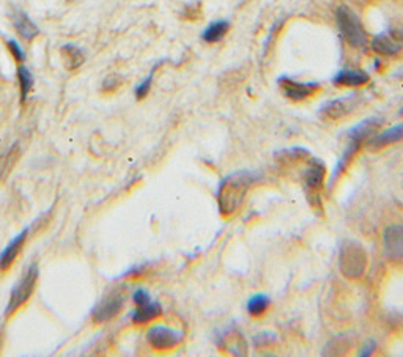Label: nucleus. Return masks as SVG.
Here are the masks:
<instances>
[{"instance_id": "ddd939ff", "label": "nucleus", "mask_w": 403, "mask_h": 357, "mask_svg": "<svg viewBox=\"0 0 403 357\" xmlns=\"http://www.w3.org/2000/svg\"><path fill=\"white\" fill-rule=\"evenodd\" d=\"M13 22L17 33H19L24 40H33L35 37H38L40 28L37 27V24L28 17L26 11L16 10L13 15Z\"/></svg>"}, {"instance_id": "bb28decb", "label": "nucleus", "mask_w": 403, "mask_h": 357, "mask_svg": "<svg viewBox=\"0 0 403 357\" xmlns=\"http://www.w3.org/2000/svg\"><path fill=\"white\" fill-rule=\"evenodd\" d=\"M400 117H403V107L400 109Z\"/></svg>"}, {"instance_id": "7ed1b4c3", "label": "nucleus", "mask_w": 403, "mask_h": 357, "mask_svg": "<svg viewBox=\"0 0 403 357\" xmlns=\"http://www.w3.org/2000/svg\"><path fill=\"white\" fill-rule=\"evenodd\" d=\"M38 276H40L38 265L32 263L31 266L27 267V271L22 274V277L19 279V281H17V283L15 285L13 290H11L8 306H7V308H5V313H7V317H10V315H13L17 310V308L22 307L28 301V297L32 296L33 290H35V285H37Z\"/></svg>"}, {"instance_id": "b1692460", "label": "nucleus", "mask_w": 403, "mask_h": 357, "mask_svg": "<svg viewBox=\"0 0 403 357\" xmlns=\"http://www.w3.org/2000/svg\"><path fill=\"white\" fill-rule=\"evenodd\" d=\"M133 301H134L135 306H142V304H147V302H150L151 301V296H150V293H148L147 290L139 288V290L134 291Z\"/></svg>"}, {"instance_id": "2eb2a0df", "label": "nucleus", "mask_w": 403, "mask_h": 357, "mask_svg": "<svg viewBox=\"0 0 403 357\" xmlns=\"http://www.w3.org/2000/svg\"><path fill=\"white\" fill-rule=\"evenodd\" d=\"M372 49L381 56H395L402 49V44L388 33H381L372 40Z\"/></svg>"}, {"instance_id": "423d86ee", "label": "nucleus", "mask_w": 403, "mask_h": 357, "mask_svg": "<svg viewBox=\"0 0 403 357\" xmlns=\"http://www.w3.org/2000/svg\"><path fill=\"white\" fill-rule=\"evenodd\" d=\"M123 308V296L120 293H109L103 299H99L92 310V318L94 323H108L115 318Z\"/></svg>"}, {"instance_id": "412c9836", "label": "nucleus", "mask_w": 403, "mask_h": 357, "mask_svg": "<svg viewBox=\"0 0 403 357\" xmlns=\"http://www.w3.org/2000/svg\"><path fill=\"white\" fill-rule=\"evenodd\" d=\"M17 79H19V87H21V99L26 101L28 92H31L33 87V82H35L33 74L27 67L19 65V68H17Z\"/></svg>"}, {"instance_id": "f3484780", "label": "nucleus", "mask_w": 403, "mask_h": 357, "mask_svg": "<svg viewBox=\"0 0 403 357\" xmlns=\"http://www.w3.org/2000/svg\"><path fill=\"white\" fill-rule=\"evenodd\" d=\"M229 28L230 24L227 21L211 22L210 26L205 28V32L202 33V38H204V41H206V43H217V41H221L225 37Z\"/></svg>"}, {"instance_id": "f257e3e1", "label": "nucleus", "mask_w": 403, "mask_h": 357, "mask_svg": "<svg viewBox=\"0 0 403 357\" xmlns=\"http://www.w3.org/2000/svg\"><path fill=\"white\" fill-rule=\"evenodd\" d=\"M252 181L254 178L247 172H238V174H232L225 178L217 192L219 211L229 216L238 210Z\"/></svg>"}, {"instance_id": "9b49d317", "label": "nucleus", "mask_w": 403, "mask_h": 357, "mask_svg": "<svg viewBox=\"0 0 403 357\" xmlns=\"http://www.w3.org/2000/svg\"><path fill=\"white\" fill-rule=\"evenodd\" d=\"M28 230H22L19 235H16L13 240H11L2 252H0V269H8L11 263L16 260L17 254L21 252V249L24 246V242L27 240Z\"/></svg>"}, {"instance_id": "20e7f679", "label": "nucleus", "mask_w": 403, "mask_h": 357, "mask_svg": "<svg viewBox=\"0 0 403 357\" xmlns=\"http://www.w3.org/2000/svg\"><path fill=\"white\" fill-rule=\"evenodd\" d=\"M337 26L349 44L353 47H364L367 44V35L359 17L348 7H339L336 11Z\"/></svg>"}, {"instance_id": "393cba45", "label": "nucleus", "mask_w": 403, "mask_h": 357, "mask_svg": "<svg viewBox=\"0 0 403 357\" xmlns=\"http://www.w3.org/2000/svg\"><path fill=\"white\" fill-rule=\"evenodd\" d=\"M375 348H377V343L373 342V340H369V342H367L365 347L363 348V351H361V353H359V356H361V357L370 356V354L373 353V351H375Z\"/></svg>"}, {"instance_id": "6ab92c4d", "label": "nucleus", "mask_w": 403, "mask_h": 357, "mask_svg": "<svg viewBox=\"0 0 403 357\" xmlns=\"http://www.w3.org/2000/svg\"><path fill=\"white\" fill-rule=\"evenodd\" d=\"M323 178H324V167L323 164H320L318 160H313L311 164L309 170L306 174V183L307 188L311 189H320L323 184Z\"/></svg>"}, {"instance_id": "0eeeda50", "label": "nucleus", "mask_w": 403, "mask_h": 357, "mask_svg": "<svg viewBox=\"0 0 403 357\" xmlns=\"http://www.w3.org/2000/svg\"><path fill=\"white\" fill-rule=\"evenodd\" d=\"M383 252L389 260H403V225H388L383 231Z\"/></svg>"}, {"instance_id": "a211bd4d", "label": "nucleus", "mask_w": 403, "mask_h": 357, "mask_svg": "<svg viewBox=\"0 0 403 357\" xmlns=\"http://www.w3.org/2000/svg\"><path fill=\"white\" fill-rule=\"evenodd\" d=\"M62 53L65 57V63H67V68L69 69H74V68H79L82 63H84L85 57H84V52H82L81 47L74 46V44H65L62 47Z\"/></svg>"}, {"instance_id": "dca6fc26", "label": "nucleus", "mask_w": 403, "mask_h": 357, "mask_svg": "<svg viewBox=\"0 0 403 357\" xmlns=\"http://www.w3.org/2000/svg\"><path fill=\"white\" fill-rule=\"evenodd\" d=\"M349 110V104H348V99L343 98V99H334V101H328V103L323 104L320 112L326 117V118H331V120H339V118L345 117Z\"/></svg>"}, {"instance_id": "9d476101", "label": "nucleus", "mask_w": 403, "mask_h": 357, "mask_svg": "<svg viewBox=\"0 0 403 357\" xmlns=\"http://www.w3.org/2000/svg\"><path fill=\"white\" fill-rule=\"evenodd\" d=\"M400 140H403V123L395 124V126L370 137V139L367 140L365 145L370 151H378V150H383V148H386L389 145L397 144V142H400Z\"/></svg>"}, {"instance_id": "a878e982", "label": "nucleus", "mask_w": 403, "mask_h": 357, "mask_svg": "<svg viewBox=\"0 0 403 357\" xmlns=\"http://www.w3.org/2000/svg\"><path fill=\"white\" fill-rule=\"evenodd\" d=\"M104 82H110V85H106L104 88H106V90H112V88H115V87H118V85L122 84V79L117 74H114V76H109Z\"/></svg>"}, {"instance_id": "5701e85b", "label": "nucleus", "mask_w": 403, "mask_h": 357, "mask_svg": "<svg viewBox=\"0 0 403 357\" xmlns=\"http://www.w3.org/2000/svg\"><path fill=\"white\" fill-rule=\"evenodd\" d=\"M8 47H10V51L11 53H13V57L16 58L17 62H24L26 60V52H24V49L21 47V44L17 43L16 40H8Z\"/></svg>"}, {"instance_id": "4468645a", "label": "nucleus", "mask_w": 403, "mask_h": 357, "mask_svg": "<svg viewBox=\"0 0 403 357\" xmlns=\"http://www.w3.org/2000/svg\"><path fill=\"white\" fill-rule=\"evenodd\" d=\"M161 313H163L161 304H158V302L155 301H150V302H147V304L138 306V308H135L131 315V319L134 324H147L155 318H158Z\"/></svg>"}, {"instance_id": "aec40b11", "label": "nucleus", "mask_w": 403, "mask_h": 357, "mask_svg": "<svg viewBox=\"0 0 403 357\" xmlns=\"http://www.w3.org/2000/svg\"><path fill=\"white\" fill-rule=\"evenodd\" d=\"M270 297L266 294H256L247 301V312L251 317H262L270 307Z\"/></svg>"}, {"instance_id": "6e6552de", "label": "nucleus", "mask_w": 403, "mask_h": 357, "mask_svg": "<svg viewBox=\"0 0 403 357\" xmlns=\"http://www.w3.org/2000/svg\"><path fill=\"white\" fill-rule=\"evenodd\" d=\"M279 85L282 88V93L286 94L290 101H295V103H299V101H304L306 98L312 97L320 87L315 82H298L290 79L287 76L281 77Z\"/></svg>"}, {"instance_id": "1a4fd4ad", "label": "nucleus", "mask_w": 403, "mask_h": 357, "mask_svg": "<svg viewBox=\"0 0 403 357\" xmlns=\"http://www.w3.org/2000/svg\"><path fill=\"white\" fill-rule=\"evenodd\" d=\"M383 124V120L378 117H372L367 118V120H363L358 123L356 126H353L352 129L347 131V137L349 142H354V144H364L370 139V137L375 135L378 133V129Z\"/></svg>"}, {"instance_id": "39448f33", "label": "nucleus", "mask_w": 403, "mask_h": 357, "mask_svg": "<svg viewBox=\"0 0 403 357\" xmlns=\"http://www.w3.org/2000/svg\"><path fill=\"white\" fill-rule=\"evenodd\" d=\"M183 340V334L175 329H170L167 326H153L150 331L147 332V342L150 343L151 348L158 351H165L175 348Z\"/></svg>"}, {"instance_id": "f8f14e48", "label": "nucleus", "mask_w": 403, "mask_h": 357, "mask_svg": "<svg viewBox=\"0 0 403 357\" xmlns=\"http://www.w3.org/2000/svg\"><path fill=\"white\" fill-rule=\"evenodd\" d=\"M369 81V74L361 69H342L333 79L334 84L339 87H363Z\"/></svg>"}, {"instance_id": "4be33fe9", "label": "nucleus", "mask_w": 403, "mask_h": 357, "mask_svg": "<svg viewBox=\"0 0 403 357\" xmlns=\"http://www.w3.org/2000/svg\"><path fill=\"white\" fill-rule=\"evenodd\" d=\"M159 65H155V68L151 69V73L147 76V79L142 82V84H139L138 87H135V98L138 99H144L148 92H150V88H151V84H153V76H155V71L158 69Z\"/></svg>"}, {"instance_id": "f03ea898", "label": "nucleus", "mask_w": 403, "mask_h": 357, "mask_svg": "<svg viewBox=\"0 0 403 357\" xmlns=\"http://www.w3.org/2000/svg\"><path fill=\"white\" fill-rule=\"evenodd\" d=\"M367 265L365 251L359 242L348 240L342 244L339 254L340 271L348 279H358L364 274Z\"/></svg>"}]
</instances>
